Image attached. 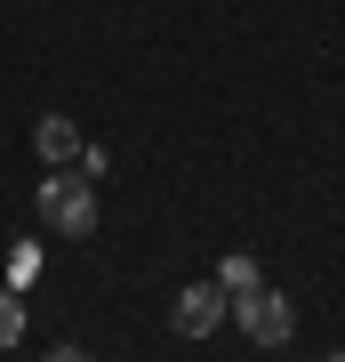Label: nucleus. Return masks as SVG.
<instances>
[{"instance_id":"1","label":"nucleus","mask_w":345,"mask_h":362,"mask_svg":"<svg viewBox=\"0 0 345 362\" xmlns=\"http://www.w3.org/2000/svg\"><path fill=\"white\" fill-rule=\"evenodd\" d=\"M40 218H49V233H64V242H89L97 233V185L80 177V169H49V177H40Z\"/></svg>"},{"instance_id":"2","label":"nucleus","mask_w":345,"mask_h":362,"mask_svg":"<svg viewBox=\"0 0 345 362\" xmlns=\"http://www.w3.org/2000/svg\"><path fill=\"white\" fill-rule=\"evenodd\" d=\"M233 322H241V338H257V346H289L297 306L282 290H249V298H233Z\"/></svg>"},{"instance_id":"3","label":"nucleus","mask_w":345,"mask_h":362,"mask_svg":"<svg viewBox=\"0 0 345 362\" xmlns=\"http://www.w3.org/2000/svg\"><path fill=\"white\" fill-rule=\"evenodd\" d=\"M225 314H233V298H225L217 282H185V290H177V306H169V322H177V338H209Z\"/></svg>"},{"instance_id":"4","label":"nucleus","mask_w":345,"mask_h":362,"mask_svg":"<svg viewBox=\"0 0 345 362\" xmlns=\"http://www.w3.org/2000/svg\"><path fill=\"white\" fill-rule=\"evenodd\" d=\"M32 153L49 161V169L80 161V129H73V121H64V113H49V121H40V129H32Z\"/></svg>"},{"instance_id":"5","label":"nucleus","mask_w":345,"mask_h":362,"mask_svg":"<svg viewBox=\"0 0 345 362\" xmlns=\"http://www.w3.org/2000/svg\"><path fill=\"white\" fill-rule=\"evenodd\" d=\"M217 290H225V298H249V290H265V274H257V258H249V250H233V258L217 266Z\"/></svg>"},{"instance_id":"6","label":"nucleus","mask_w":345,"mask_h":362,"mask_svg":"<svg viewBox=\"0 0 345 362\" xmlns=\"http://www.w3.org/2000/svg\"><path fill=\"white\" fill-rule=\"evenodd\" d=\"M16 338H25V298H16V290H0V354H8Z\"/></svg>"},{"instance_id":"7","label":"nucleus","mask_w":345,"mask_h":362,"mask_svg":"<svg viewBox=\"0 0 345 362\" xmlns=\"http://www.w3.org/2000/svg\"><path fill=\"white\" fill-rule=\"evenodd\" d=\"M40 362H97V354H89V346H49Z\"/></svg>"},{"instance_id":"8","label":"nucleus","mask_w":345,"mask_h":362,"mask_svg":"<svg viewBox=\"0 0 345 362\" xmlns=\"http://www.w3.org/2000/svg\"><path fill=\"white\" fill-rule=\"evenodd\" d=\"M329 362H345V346H337V354H329Z\"/></svg>"}]
</instances>
